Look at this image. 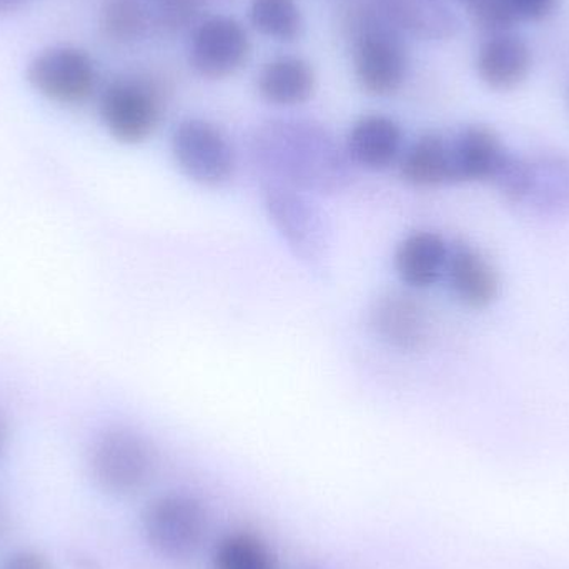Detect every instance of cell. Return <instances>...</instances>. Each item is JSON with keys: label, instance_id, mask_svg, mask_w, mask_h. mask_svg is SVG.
<instances>
[{"label": "cell", "instance_id": "cell-1", "mask_svg": "<svg viewBox=\"0 0 569 569\" xmlns=\"http://www.w3.org/2000/svg\"><path fill=\"white\" fill-rule=\"evenodd\" d=\"M253 162L267 180L310 196H337L353 179L345 147L310 120L277 119L262 123L250 140Z\"/></svg>", "mask_w": 569, "mask_h": 569}, {"label": "cell", "instance_id": "cell-2", "mask_svg": "<svg viewBox=\"0 0 569 569\" xmlns=\"http://www.w3.org/2000/svg\"><path fill=\"white\" fill-rule=\"evenodd\" d=\"M340 26L353 50L358 86L371 97H391L403 87L408 50L401 33L378 12L371 0H348Z\"/></svg>", "mask_w": 569, "mask_h": 569}, {"label": "cell", "instance_id": "cell-3", "mask_svg": "<svg viewBox=\"0 0 569 569\" xmlns=\"http://www.w3.org/2000/svg\"><path fill=\"white\" fill-rule=\"evenodd\" d=\"M262 202L270 223L291 256L307 269H323L330 253V229L310 193L266 180Z\"/></svg>", "mask_w": 569, "mask_h": 569}, {"label": "cell", "instance_id": "cell-4", "mask_svg": "<svg viewBox=\"0 0 569 569\" xmlns=\"http://www.w3.org/2000/svg\"><path fill=\"white\" fill-rule=\"evenodd\" d=\"M166 90L152 77L123 76L99 93L103 129L122 146H142L152 139L166 113Z\"/></svg>", "mask_w": 569, "mask_h": 569}, {"label": "cell", "instance_id": "cell-5", "mask_svg": "<svg viewBox=\"0 0 569 569\" xmlns=\"http://www.w3.org/2000/svg\"><path fill=\"white\" fill-rule=\"evenodd\" d=\"M90 470L103 491L126 497L150 483L157 470V451L132 428H107L93 441Z\"/></svg>", "mask_w": 569, "mask_h": 569}, {"label": "cell", "instance_id": "cell-6", "mask_svg": "<svg viewBox=\"0 0 569 569\" xmlns=\"http://www.w3.org/2000/svg\"><path fill=\"white\" fill-rule=\"evenodd\" d=\"M26 80L47 102L80 107L96 96L100 73L96 59L86 49L59 43L46 47L29 60Z\"/></svg>", "mask_w": 569, "mask_h": 569}, {"label": "cell", "instance_id": "cell-7", "mask_svg": "<svg viewBox=\"0 0 569 569\" xmlns=\"http://www.w3.org/2000/svg\"><path fill=\"white\" fill-rule=\"evenodd\" d=\"M170 153L179 172L206 189H220L237 173L232 142L209 120L186 119L177 123L170 137Z\"/></svg>", "mask_w": 569, "mask_h": 569}, {"label": "cell", "instance_id": "cell-8", "mask_svg": "<svg viewBox=\"0 0 569 569\" xmlns=\"http://www.w3.org/2000/svg\"><path fill=\"white\" fill-rule=\"evenodd\" d=\"M142 527L147 541L157 553L172 560H186L202 547L209 518L197 498L167 493L147 505Z\"/></svg>", "mask_w": 569, "mask_h": 569}, {"label": "cell", "instance_id": "cell-9", "mask_svg": "<svg viewBox=\"0 0 569 569\" xmlns=\"http://www.w3.org/2000/svg\"><path fill=\"white\" fill-rule=\"evenodd\" d=\"M250 53L249 32L233 17L216 13L193 27L189 60L203 79L222 80L236 76L249 62Z\"/></svg>", "mask_w": 569, "mask_h": 569}, {"label": "cell", "instance_id": "cell-10", "mask_svg": "<svg viewBox=\"0 0 569 569\" xmlns=\"http://www.w3.org/2000/svg\"><path fill=\"white\" fill-rule=\"evenodd\" d=\"M370 323L381 343L401 353L420 351L430 335L423 305L400 291H388L375 300Z\"/></svg>", "mask_w": 569, "mask_h": 569}, {"label": "cell", "instance_id": "cell-11", "mask_svg": "<svg viewBox=\"0 0 569 569\" xmlns=\"http://www.w3.org/2000/svg\"><path fill=\"white\" fill-rule=\"evenodd\" d=\"M351 166L370 172H383L403 156V130L383 113H367L351 126L345 142Z\"/></svg>", "mask_w": 569, "mask_h": 569}, {"label": "cell", "instance_id": "cell-12", "mask_svg": "<svg viewBox=\"0 0 569 569\" xmlns=\"http://www.w3.org/2000/svg\"><path fill=\"white\" fill-rule=\"evenodd\" d=\"M450 142V183L493 182L508 152L487 126H468Z\"/></svg>", "mask_w": 569, "mask_h": 569}, {"label": "cell", "instance_id": "cell-13", "mask_svg": "<svg viewBox=\"0 0 569 569\" xmlns=\"http://www.w3.org/2000/svg\"><path fill=\"white\" fill-rule=\"evenodd\" d=\"M445 277L455 298L471 310H485L500 293V279L495 267L480 250L465 242L450 246Z\"/></svg>", "mask_w": 569, "mask_h": 569}, {"label": "cell", "instance_id": "cell-14", "mask_svg": "<svg viewBox=\"0 0 569 569\" xmlns=\"http://www.w3.org/2000/svg\"><path fill=\"white\" fill-rule=\"evenodd\" d=\"M450 246L440 233L417 230L398 243L393 256L398 279L413 290H427L447 272Z\"/></svg>", "mask_w": 569, "mask_h": 569}, {"label": "cell", "instance_id": "cell-15", "mask_svg": "<svg viewBox=\"0 0 569 569\" xmlns=\"http://www.w3.org/2000/svg\"><path fill=\"white\" fill-rule=\"evenodd\" d=\"M378 12L403 36L447 40L457 33L458 19L447 0H371Z\"/></svg>", "mask_w": 569, "mask_h": 569}, {"label": "cell", "instance_id": "cell-16", "mask_svg": "<svg viewBox=\"0 0 569 569\" xmlns=\"http://www.w3.org/2000/svg\"><path fill=\"white\" fill-rule=\"evenodd\" d=\"M317 89V73L308 60L279 56L257 76V92L270 106L297 107L308 102Z\"/></svg>", "mask_w": 569, "mask_h": 569}, {"label": "cell", "instance_id": "cell-17", "mask_svg": "<svg viewBox=\"0 0 569 569\" xmlns=\"http://www.w3.org/2000/svg\"><path fill=\"white\" fill-rule=\"evenodd\" d=\"M477 69L478 76L490 89H515L530 73V47L511 33L490 36L480 47Z\"/></svg>", "mask_w": 569, "mask_h": 569}, {"label": "cell", "instance_id": "cell-18", "mask_svg": "<svg viewBox=\"0 0 569 569\" xmlns=\"http://www.w3.org/2000/svg\"><path fill=\"white\" fill-rule=\"evenodd\" d=\"M400 176L408 186L435 189L450 183V142L440 133L418 137L400 159Z\"/></svg>", "mask_w": 569, "mask_h": 569}, {"label": "cell", "instance_id": "cell-19", "mask_svg": "<svg viewBox=\"0 0 569 569\" xmlns=\"http://www.w3.org/2000/svg\"><path fill=\"white\" fill-rule=\"evenodd\" d=\"M97 26L107 42L133 46L152 29V19L143 0H103Z\"/></svg>", "mask_w": 569, "mask_h": 569}, {"label": "cell", "instance_id": "cell-20", "mask_svg": "<svg viewBox=\"0 0 569 569\" xmlns=\"http://www.w3.org/2000/svg\"><path fill=\"white\" fill-rule=\"evenodd\" d=\"M528 203L545 216H561L569 210V162L548 157L531 162ZM525 202V203H527Z\"/></svg>", "mask_w": 569, "mask_h": 569}, {"label": "cell", "instance_id": "cell-21", "mask_svg": "<svg viewBox=\"0 0 569 569\" xmlns=\"http://www.w3.org/2000/svg\"><path fill=\"white\" fill-rule=\"evenodd\" d=\"M253 29L277 42H295L303 32V13L298 0H250Z\"/></svg>", "mask_w": 569, "mask_h": 569}, {"label": "cell", "instance_id": "cell-22", "mask_svg": "<svg viewBox=\"0 0 569 569\" xmlns=\"http://www.w3.org/2000/svg\"><path fill=\"white\" fill-rule=\"evenodd\" d=\"M213 569H277V558L262 538L249 531H237L217 545Z\"/></svg>", "mask_w": 569, "mask_h": 569}, {"label": "cell", "instance_id": "cell-23", "mask_svg": "<svg viewBox=\"0 0 569 569\" xmlns=\"http://www.w3.org/2000/svg\"><path fill=\"white\" fill-rule=\"evenodd\" d=\"M152 27L163 32H180L206 19L203 12L217 0H143Z\"/></svg>", "mask_w": 569, "mask_h": 569}, {"label": "cell", "instance_id": "cell-24", "mask_svg": "<svg viewBox=\"0 0 569 569\" xmlns=\"http://www.w3.org/2000/svg\"><path fill=\"white\" fill-rule=\"evenodd\" d=\"M501 196L515 206L527 202L531 186V162L508 153L493 182Z\"/></svg>", "mask_w": 569, "mask_h": 569}, {"label": "cell", "instance_id": "cell-25", "mask_svg": "<svg viewBox=\"0 0 569 569\" xmlns=\"http://www.w3.org/2000/svg\"><path fill=\"white\" fill-rule=\"evenodd\" d=\"M510 2L518 20H530V22L547 19L558 6V0H510Z\"/></svg>", "mask_w": 569, "mask_h": 569}, {"label": "cell", "instance_id": "cell-26", "mask_svg": "<svg viewBox=\"0 0 569 569\" xmlns=\"http://www.w3.org/2000/svg\"><path fill=\"white\" fill-rule=\"evenodd\" d=\"M2 569H52L49 558L39 551H19L7 558Z\"/></svg>", "mask_w": 569, "mask_h": 569}, {"label": "cell", "instance_id": "cell-27", "mask_svg": "<svg viewBox=\"0 0 569 569\" xmlns=\"http://www.w3.org/2000/svg\"><path fill=\"white\" fill-rule=\"evenodd\" d=\"M27 3H29V0H0V17L12 16Z\"/></svg>", "mask_w": 569, "mask_h": 569}, {"label": "cell", "instance_id": "cell-28", "mask_svg": "<svg viewBox=\"0 0 569 569\" xmlns=\"http://www.w3.org/2000/svg\"><path fill=\"white\" fill-rule=\"evenodd\" d=\"M7 438H9V425H7L6 417L0 411V455H2L3 448H6Z\"/></svg>", "mask_w": 569, "mask_h": 569}, {"label": "cell", "instance_id": "cell-29", "mask_svg": "<svg viewBox=\"0 0 569 569\" xmlns=\"http://www.w3.org/2000/svg\"><path fill=\"white\" fill-rule=\"evenodd\" d=\"M457 2L461 3L467 9V12L470 13L478 9V7L483 6V3L490 2V0H457Z\"/></svg>", "mask_w": 569, "mask_h": 569}]
</instances>
